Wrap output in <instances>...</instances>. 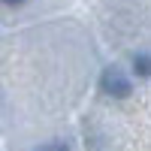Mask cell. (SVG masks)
Instances as JSON below:
<instances>
[{
    "mask_svg": "<svg viewBox=\"0 0 151 151\" xmlns=\"http://www.w3.org/2000/svg\"><path fill=\"white\" fill-rule=\"evenodd\" d=\"M103 91L112 94V97H127V94H130V79H127L118 67H112V70L103 73Z\"/></svg>",
    "mask_w": 151,
    "mask_h": 151,
    "instance_id": "cell-1",
    "label": "cell"
},
{
    "mask_svg": "<svg viewBox=\"0 0 151 151\" xmlns=\"http://www.w3.org/2000/svg\"><path fill=\"white\" fill-rule=\"evenodd\" d=\"M133 67H136L139 76H151V58H148V55H139V58L133 60Z\"/></svg>",
    "mask_w": 151,
    "mask_h": 151,
    "instance_id": "cell-2",
    "label": "cell"
},
{
    "mask_svg": "<svg viewBox=\"0 0 151 151\" xmlns=\"http://www.w3.org/2000/svg\"><path fill=\"white\" fill-rule=\"evenodd\" d=\"M40 151H67L64 145H45V148H40Z\"/></svg>",
    "mask_w": 151,
    "mask_h": 151,
    "instance_id": "cell-3",
    "label": "cell"
},
{
    "mask_svg": "<svg viewBox=\"0 0 151 151\" xmlns=\"http://www.w3.org/2000/svg\"><path fill=\"white\" fill-rule=\"evenodd\" d=\"M3 3H9V6H18V3H24V0H3Z\"/></svg>",
    "mask_w": 151,
    "mask_h": 151,
    "instance_id": "cell-4",
    "label": "cell"
}]
</instances>
